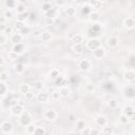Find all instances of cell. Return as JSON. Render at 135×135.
Returning a JSON list of instances; mask_svg holds the SVG:
<instances>
[{
    "instance_id": "6da1fadb",
    "label": "cell",
    "mask_w": 135,
    "mask_h": 135,
    "mask_svg": "<svg viewBox=\"0 0 135 135\" xmlns=\"http://www.w3.org/2000/svg\"><path fill=\"white\" fill-rule=\"evenodd\" d=\"M19 123L23 127H26L30 123H32V115L28 111L24 110V112L19 116Z\"/></svg>"
},
{
    "instance_id": "7a4b0ae2",
    "label": "cell",
    "mask_w": 135,
    "mask_h": 135,
    "mask_svg": "<svg viewBox=\"0 0 135 135\" xmlns=\"http://www.w3.org/2000/svg\"><path fill=\"white\" fill-rule=\"evenodd\" d=\"M57 118V112L53 109H47L44 111L43 113V119L45 121H49V122H52L54 121L55 119Z\"/></svg>"
},
{
    "instance_id": "3957f363",
    "label": "cell",
    "mask_w": 135,
    "mask_h": 135,
    "mask_svg": "<svg viewBox=\"0 0 135 135\" xmlns=\"http://www.w3.org/2000/svg\"><path fill=\"white\" fill-rule=\"evenodd\" d=\"M0 130H1L2 134H12L13 133V124H12V122H9L8 120L2 121V123L0 126Z\"/></svg>"
},
{
    "instance_id": "277c9868",
    "label": "cell",
    "mask_w": 135,
    "mask_h": 135,
    "mask_svg": "<svg viewBox=\"0 0 135 135\" xmlns=\"http://www.w3.org/2000/svg\"><path fill=\"white\" fill-rule=\"evenodd\" d=\"M99 46H101V42L98 38H90L86 42V47L90 51H94Z\"/></svg>"
},
{
    "instance_id": "5b68a950",
    "label": "cell",
    "mask_w": 135,
    "mask_h": 135,
    "mask_svg": "<svg viewBox=\"0 0 135 135\" xmlns=\"http://www.w3.org/2000/svg\"><path fill=\"white\" fill-rule=\"evenodd\" d=\"M23 112H24V108L20 103H17V104L11 107V114L14 115V116H18L19 117Z\"/></svg>"
},
{
    "instance_id": "8992f818",
    "label": "cell",
    "mask_w": 135,
    "mask_h": 135,
    "mask_svg": "<svg viewBox=\"0 0 135 135\" xmlns=\"http://www.w3.org/2000/svg\"><path fill=\"white\" fill-rule=\"evenodd\" d=\"M100 30H101V27H100L99 24H97V23H93V25H92L91 27L88 28V34L91 36V38H95L94 36H97V35L99 34Z\"/></svg>"
},
{
    "instance_id": "52a82bcc",
    "label": "cell",
    "mask_w": 135,
    "mask_h": 135,
    "mask_svg": "<svg viewBox=\"0 0 135 135\" xmlns=\"http://www.w3.org/2000/svg\"><path fill=\"white\" fill-rule=\"evenodd\" d=\"M78 68H79V70L82 71V72L89 71V70L91 69V62H90V60H88V59H82V60H80L79 63H78Z\"/></svg>"
},
{
    "instance_id": "ba28073f",
    "label": "cell",
    "mask_w": 135,
    "mask_h": 135,
    "mask_svg": "<svg viewBox=\"0 0 135 135\" xmlns=\"http://www.w3.org/2000/svg\"><path fill=\"white\" fill-rule=\"evenodd\" d=\"M123 95L127 97V98H134L135 97V88L132 86V85H127L124 89H123Z\"/></svg>"
},
{
    "instance_id": "9c48e42d",
    "label": "cell",
    "mask_w": 135,
    "mask_h": 135,
    "mask_svg": "<svg viewBox=\"0 0 135 135\" xmlns=\"http://www.w3.org/2000/svg\"><path fill=\"white\" fill-rule=\"evenodd\" d=\"M92 52H93V57L95 59H101L105 56V50L102 46H99V47H97L96 50H94Z\"/></svg>"
},
{
    "instance_id": "30bf717a",
    "label": "cell",
    "mask_w": 135,
    "mask_h": 135,
    "mask_svg": "<svg viewBox=\"0 0 135 135\" xmlns=\"http://www.w3.org/2000/svg\"><path fill=\"white\" fill-rule=\"evenodd\" d=\"M36 98H37V100H38L39 102L44 103V102H47V100H49V98H50V95H49V93L45 92V91H39V93L37 94Z\"/></svg>"
},
{
    "instance_id": "8fae6325",
    "label": "cell",
    "mask_w": 135,
    "mask_h": 135,
    "mask_svg": "<svg viewBox=\"0 0 135 135\" xmlns=\"http://www.w3.org/2000/svg\"><path fill=\"white\" fill-rule=\"evenodd\" d=\"M22 39H23V35L21 34V33H13L12 35H11V38H9V40H11V42H13L14 44H17V43H21L22 42Z\"/></svg>"
},
{
    "instance_id": "7c38bea8",
    "label": "cell",
    "mask_w": 135,
    "mask_h": 135,
    "mask_svg": "<svg viewBox=\"0 0 135 135\" xmlns=\"http://www.w3.org/2000/svg\"><path fill=\"white\" fill-rule=\"evenodd\" d=\"M119 43V39L116 37V36H110L108 39H107V45L111 49H114L118 45Z\"/></svg>"
},
{
    "instance_id": "4fadbf2b",
    "label": "cell",
    "mask_w": 135,
    "mask_h": 135,
    "mask_svg": "<svg viewBox=\"0 0 135 135\" xmlns=\"http://www.w3.org/2000/svg\"><path fill=\"white\" fill-rule=\"evenodd\" d=\"M123 78H124V80H127L129 82L134 81L135 80V71L130 70V69L129 70H126L123 72Z\"/></svg>"
},
{
    "instance_id": "5bb4252c",
    "label": "cell",
    "mask_w": 135,
    "mask_h": 135,
    "mask_svg": "<svg viewBox=\"0 0 135 135\" xmlns=\"http://www.w3.org/2000/svg\"><path fill=\"white\" fill-rule=\"evenodd\" d=\"M123 25L127 30H133L135 27V19L133 17H128L123 20Z\"/></svg>"
},
{
    "instance_id": "9a60e30c",
    "label": "cell",
    "mask_w": 135,
    "mask_h": 135,
    "mask_svg": "<svg viewBox=\"0 0 135 135\" xmlns=\"http://www.w3.org/2000/svg\"><path fill=\"white\" fill-rule=\"evenodd\" d=\"M95 123H96L98 127H104V126H107V123H108V119H107L105 116L99 115V116H97V117L95 118Z\"/></svg>"
},
{
    "instance_id": "2e32d148",
    "label": "cell",
    "mask_w": 135,
    "mask_h": 135,
    "mask_svg": "<svg viewBox=\"0 0 135 135\" xmlns=\"http://www.w3.org/2000/svg\"><path fill=\"white\" fill-rule=\"evenodd\" d=\"M89 20H90V22H92V23H97V22L100 20V14H99L98 12H96V11H93V12L89 15Z\"/></svg>"
},
{
    "instance_id": "e0dca14e",
    "label": "cell",
    "mask_w": 135,
    "mask_h": 135,
    "mask_svg": "<svg viewBox=\"0 0 135 135\" xmlns=\"http://www.w3.org/2000/svg\"><path fill=\"white\" fill-rule=\"evenodd\" d=\"M12 52H14L17 55H20L24 52V44L23 43H17L14 44V46L12 47Z\"/></svg>"
},
{
    "instance_id": "ac0fdd59",
    "label": "cell",
    "mask_w": 135,
    "mask_h": 135,
    "mask_svg": "<svg viewBox=\"0 0 135 135\" xmlns=\"http://www.w3.org/2000/svg\"><path fill=\"white\" fill-rule=\"evenodd\" d=\"M40 39L43 41V42H49L51 41L52 39V33L49 32V31H42L40 33Z\"/></svg>"
},
{
    "instance_id": "d6986e66",
    "label": "cell",
    "mask_w": 135,
    "mask_h": 135,
    "mask_svg": "<svg viewBox=\"0 0 135 135\" xmlns=\"http://www.w3.org/2000/svg\"><path fill=\"white\" fill-rule=\"evenodd\" d=\"M4 5L7 9H13V8L16 9L18 2H17V0H4Z\"/></svg>"
},
{
    "instance_id": "ffe728a7",
    "label": "cell",
    "mask_w": 135,
    "mask_h": 135,
    "mask_svg": "<svg viewBox=\"0 0 135 135\" xmlns=\"http://www.w3.org/2000/svg\"><path fill=\"white\" fill-rule=\"evenodd\" d=\"M58 90H59V92H60L62 98H65V97H68V96L71 94V90L68 88V85H61Z\"/></svg>"
},
{
    "instance_id": "44dd1931",
    "label": "cell",
    "mask_w": 135,
    "mask_h": 135,
    "mask_svg": "<svg viewBox=\"0 0 135 135\" xmlns=\"http://www.w3.org/2000/svg\"><path fill=\"white\" fill-rule=\"evenodd\" d=\"M7 91H8V88H7V85L5 84V82L0 81V97H1L2 99H3L4 96L6 95Z\"/></svg>"
},
{
    "instance_id": "7402d4cb",
    "label": "cell",
    "mask_w": 135,
    "mask_h": 135,
    "mask_svg": "<svg viewBox=\"0 0 135 135\" xmlns=\"http://www.w3.org/2000/svg\"><path fill=\"white\" fill-rule=\"evenodd\" d=\"M108 107L110 109H113V110L114 109H117L119 107V101L116 98H110L108 100Z\"/></svg>"
},
{
    "instance_id": "603a6c76",
    "label": "cell",
    "mask_w": 135,
    "mask_h": 135,
    "mask_svg": "<svg viewBox=\"0 0 135 135\" xmlns=\"http://www.w3.org/2000/svg\"><path fill=\"white\" fill-rule=\"evenodd\" d=\"M64 13H65V15H66L68 17H74V16L76 15V13H77V9H76V7H74V6H68V7L64 9Z\"/></svg>"
},
{
    "instance_id": "cb8c5ba5",
    "label": "cell",
    "mask_w": 135,
    "mask_h": 135,
    "mask_svg": "<svg viewBox=\"0 0 135 135\" xmlns=\"http://www.w3.org/2000/svg\"><path fill=\"white\" fill-rule=\"evenodd\" d=\"M56 16H57V8L56 7H52L50 11L44 13V17L45 18H53V19H55Z\"/></svg>"
},
{
    "instance_id": "d4e9b609",
    "label": "cell",
    "mask_w": 135,
    "mask_h": 135,
    "mask_svg": "<svg viewBox=\"0 0 135 135\" xmlns=\"http://www.w3.org/2000/svg\"><path fill=\"white\" fill-rule=\"evenodd\" d=\"M54 81H55V84H56V85H59V86H61V85H66V84H65V83H66V79H65V77L62 76V75H59Z\"/></svg>"
},
{
    "instance_id": "484cf974",
    "label": "cell",
    "mask_w": 135,
    "mask_h": 135,
    "mask_svg": "<svg viewBox=\"0 0 135 135\" xmlns=\"http://www.w3.org/2000/svg\"><path fill=\"white\" fill-rule=\"evenodd\" d=\"M89 5L92 7V8H100L101 7V0H89Z\"/></svg>"
},
{
    "instance_id": "4316f807",
    "label": "cell",
    "mask_w": 135,
    "mask_h": 135,
    "mask_svg": "<svg viewBox=\"0 0 135 135\" xmlns=\"http://www.w3.org/2000/svg\"><path fill=\"white\" fill-rule=\"evenodd\" d=\"M72 50L74 53L76 54H81L83 52V46L82 43H74V45L72 46Z\"/></svg>"
},
{
    "instance_id": "83f0119b",
    "label": "cell",
    "mask_w": 135,
    "mask_h": 135,
    "mask_svg": "<svg viewBox=\"0 0 135 135\" xmlns=\"http://www.w3.org/2000/svg\"><path fill=\"white\" fill-rule=\"evenodd\" d=\"M30 91H31V85H30V84H27V83H21V84L19 85V92L22 93L23 95H24L25 93L30 92Z\"/></svg>"
},
{
    "instance_id": "f1b7e54d",
    "label": "cell",
    "mask_w": 135,
    "mask_h": 135,
    "mask_svg": "<svg viewBox=\"0 0 135 135\" xmlns=\"http://www.w3.org/2000/svg\"><path fill=\"white\" fill-rule=\"evenodd\" d=\"M134 111H135V108H134L133 105H130V104H127V105H124V107L122 108V113L127 114L128 116H130Z\"/></svg>"
},
{
    "instance_id": "f546056e",
    "label": "cell",
    "mask_w": 135,
    "mask_h": 135,
    "mask_svg": "<svg viewBox=\"0 0 135 135\" xmlns=\"http://www.w3.org/2000/svg\"><path fill=\"white\" fill-rule=\"evenodd\" d=\"M14 70H15V72H16L17 74H22V73L24 72V65H23V63H21V62L15 63Z\"/></svg>"
},
{
    "instance_id": "4dcf8cb0",
    "label": "cell",
    "mask_w": 135,
    "mask_h": 135,
    "mask_svg": "<svg viewBox=\"0 0 135 135\" xmlns=\"http://www.w3.org/2000/svg\"><path fill=\"white\" fill-rule=\"evenodd\" d=\"M119 121H120V123H122V124H128L131 120H130V117H129L127 114L121 113L120 116H119Z\"/></svg>"
},
{
    "instance_id": "1f68e13d",
    "label": "cell",
    "mask_w": 135,
    "mask_h": 135,
    "mask_svg": "<svg viewBox=\"0 0 135 135\" xmlns=\"http://www.w3.org/2000/svg\"><path fill=\"white\" fill-rule=\"evenodd\" d=\"M44 86V83L41 81V80H36L34 83H33V89L36 90V91H41Z\"/></svg>"
},
{
    "instance_id": "d6a6232c",
    "label": "cell",
    "mask_w": 135,
    "mask_h": 135,
    "mask_svg": "<svg viewBox=\"0 0 135 135\" xmlns=\"http://www.w3.org/2000/svg\"><path fill=\"white\" fill-rule=\"evenodd\" d=\"M30 17V13L26 11L24 13H21V14H18V17H17V20L18 21H22V22H25V20Z\"/></svg>"
},
{
    "instance_id": "836d02e7",
    "label": "cell",
    "mask_w": 135,
    "mask_h": 135,
    "mask_svg": "<svg viewBox=\"0 0 135 135\" xmlns=\"http://www.w3.org/2000/svg\"><path fill=\"white\" fill-rule=\"evenodd\" d=\"M59 75H60V72H59V70H58L57 68L52 69V70H51V72H50V78H51V79H53V80H55Z\"/></svg>"
},
{
    "instance_id": "e575fe53",
    "label": "cell",
    "mask_w": 135,
    "mask_h": 135,
    "mask_svg": "<svg viewBox=\"0 0 135 135\" xmlns=\"http://www.w3.org/2000/svg\"><path fill=\"white\" fill-rule=\"evenodd\" d=\"M72 41L74 43H82L83 42V36L81 34H75L72 38Z\"/></svg>"
},
{
    "instance_id": "d590c367",
    "label": "cell",
    "mask_w": 135,
    "mask_h": 135,
    "mask_svg": "<svg viewBox=\"0 0 135 135\" xmlns=\"http://www.w3.org/2000/svg\"><path fill=\"white\" fill-rule=\"evenodd\" d=\"M51 98H52L54 101H57V100H59L60 98H62V97H61V94H60V92H59V90L53 91V92L51 93Z\"/></svg>"
},
{
    "instance_id": "8d00e7d4",
    "label": "cell",
    "mask_w": 135,
    "mask_h": 135,
    "mask_svg": "<svg viewBox=\"0 0 135 135\" xmlns=\"http://www.w3.org/2000/svg\"><path fill=\"white\" fill-rule=\"evenodd\" d=\"M101 133L104 134V135H111V134L114 133V129H113V127H107V126H104V127H102Z\"/></svg>"
},
{
    "instance_id": "74e56055",
    "label": "cell",
    "mask_w": 135,
    "mask_h": 135,
    "mask_svg": "<svg viewBox=\"0 0 135 135\" xmlns=\"http://www.w3.org/2000/svg\"><path fill=\"white\" fill-rule=\"evenodd\" d=\"M24 26H25V25H24V22H22V21H18V20H17V22L15 23L14 28H15V31H16L17 33H20V31H21Z\"/></svg>"
},
{
    "instance_id": "f35d334b",
    "label": "cell",
    "mask_w": 135,
    "mask_h": 135,
    "mask_svg": "<svg viewBox=\"0 0 135 135\" xmlns=\"http://www.w3.org/2000/svg\"><path fill=\"white\" fill-rule=\"evenodd\" d=\"M75 124H76L77 130H79V131H81L83 128H85V122H84V120H82V119L76 120V121H75Z\"/></svg>"
},
{
    "instance_id": "ab89813d",
    "label": "cell",
    "mask_w": 135,
    "mask_h": 135,
    "mask_svg": "<svg viewBox=\"0 0 135 135\" xmlns=\"http://www.w3.org/2000/svg\"><path fill=\"white\" fill-rule=\"evenodd\" d=\"M14 30H15L14 26H12V25H6L5 28L3 30V32H1V33H3V34H5V35L7 36V35H12Z\"/></svg>"
},
{
    "instance_id": "60d3db41",
    "label": "cell",
    "mask_w": 135,
    "mask_h": 135,
    "mask_svg": "<svg viewBox=\"0 0 135 135\" xmlns=\"http://www.w3.org/2000/svg\"><path fill=\"white\" fill-rule=\"evenodd\" d=\"M45 133H46V131L44 130L43 127H36L35 132H34L35 135H44Z\"/></svg>"
},
{
    "instance_id": "b9f144b4",
    "label": "cell",
    "mask_w": 135,
    "mask_h": 135,
    "mask_svg": "<svg viewBox=\"0 0 135 135\" xmlns=\"http://www.w3.org/2000/svg\"><path fill=\"white\" fill-rule=\"evenodd\" d=\"M81 12H82V14H84V15H90L93 11H92V7L88 4V5H83V6H82Z\"/></svg>"
},
{
    "instance_id": "7bdbcfd3",
    "label": "cell",
    "mask_w": 135,
    "mask_h": 135,
    "mask_svg": "<svg viewBox=\"0 0 135 135\" xmlns=\"http://www.w3.org/2000/svg\"><path fill=\"white\" fill-rule=\"evenodd\" d=\"M24 98H25L26 101H32V100L35 98V94H34V92L30 91V92L25 93V94H24Z\"/></svg>"
},
{
    "instance_id": "ee69618b",
    "label": "cell",
    "mask_w": 135,
    "mask_h": 135,
    "mask_svg": "<svg viewBox=\"0 0 135 135\" xmlns=\"http://www.w3.org/2000/svg\"><path fill=\"white\" fill-rule=\"evenodd\" d=\"M52 7H53V6H52V4H51L50 2H44V3L42 4V7H41V8H42V12H43V14H44V13H46L47 11H50Z\"/></svg>"
},
{
    "instance_id": "f6af8a7d",
    "label": "cell",
    "mask_w": 135,
    "mask_h": 135,
    "mask_svg": "<svg viewBox=\"0 0 135 135\" xmlns=\"http://www.w3.org/2000/svg\"><path fill=\"white\" fill-rule=\"evenodd\" d=\"M25 128H26V133H27V134H34L35 129H36V126L33 124V123H30V124L26 126Z\"/></svg>"
},
{
    "instance_id": "bcb514c9",
    "label": "cell",
    "mask_w": 135,
    "mask_h": 135,
    "mask_svg": "<svg viewBox=\"0 0 135 135\" xmlns=\"http://www.w3.org/2000/svg\"><path fill=\"white\" fill-rule=\"evenodd\" d=\"M16 12H17L18 14H21V13H24V12H26L24 4H23V3H20V4H18V5H17V7H16Z\"/></svg>"
},
{
    "instance_id": "7dc6e473",
    "label": "cell",
    "mask_w": 135,
    "mask_h": 135,
    "mask_svg": "<svg viewBox=\"0 0 135 135\" xmlns=\"http://www.w3.org/2000/svg\"><path fill=\"white\" fill-rule=\"evenodd\" d=\"M7 80H8V74H7L6 72L2 71V72L0 73V81L5 82V81H7Z\"/></svg>"
},
{
    "instance_id": "c3c4849f",
    "label": "cell",
    "mask_w": 135,
    "mask_h": 135,
    "mask_svg": "<svg viewBox=\"0 0 135 135\" xmlns=\"http://www.w3.org/2000/svg\"><path fill=\"white\" fill-rule=\"evenodd\" d=\"M85 91L89 92V93H93L95 91V85L93 83H88L85 85Z\"/></svg>"
},
{
    "instance_id": "681fc988",
    "label": "cell",
    "mask_w": 135,
    "mask_h": 135,
    "mask_svg": "<svg viewBox=\"0 0 135 135\" xmlns=\"http://www.w3.org/2000/svg\"><path fill=\"white\" fill-rule=\"evenodd\" d=\"M3 15L7 18V20H11L12 17H13V13H12V9H6L3 12Z\"/></svg>"
},
{
    "instance_id": "f907efd6",
    "label": "cell",
    "mask_w": 135,
    "mask_h": 135,
    "mask_svg": "<svg viewBox=\"0 0 135 135\" xmlns=\"http://www.w3.org/2000/svg\"><path fill=\"white\" fill-rule=\"evenodd\" d=\"M5 43H6V35L2 33V34L0 35V44H1V45H4Z\"/></svg>"
},
{
    "instance_id": "816d5d0a",
    "label": "cell",
    "mask_w": 135,
    "mask_h": 135,
    "mask_svg": "<svg viewBox=\"0 0 135 135\" xmlns=\"http://www.w3.org/2000/svg\"><path fill=\"white\" fill-rule=\"evenodd\" d=\"M79 133L82 134V135H84V134H91V128L85 127V128H83L81 131H79Z\"/></svg>"
},
{
    "instance_id": "f5cc1de1",
    "label": "cell",
    "mask_w": 135,
    "mask_h": 135,
    "mask_svg": "<svg viewBox=\"0 0 135 135\" xmlns=\"http://www.w3.org/2000/svg\"><path fill=\"white\" fill-rule=\"evenodd\" d=\"M55 3L57 6L61 7V6H64L65 3H66V0H55Z\"/></svg>"
},
{
    "instance_id": "db71d44e",
    "label": "cell",
    "mask_w": 135,
    "mask_h": 135,
    "mask_svg": "<svg viewBox=\"0 0 135 135\" xmlns=\"http://www.w3.org/2000/svg\"><path fill=\"white\" fill-rule=\"evenodd\" d=\"M8 20H7V18L2 14V16L0 17V24H6V22H7Z\"/></svg>"
},
{
    "instance_id": "11a10c76",
    "label": "cell",
    "mask_w": 135,
    "mask_h": 135,
    "mask_svg": "<svg viewBox=\"0 0 135 135\" xmlns=\"http://www.w3.org/2000/svg\"><path fill=\"white\" fill-rule=\"evenodd\" d=\"M54 23V19L53 18H45V24L46 25H52Z\"/></svg>"
},
{
    "instance_id": "9f6ffc18",
    "label": "cell",
    "mask_w": 135,
    "mask_h": 135,
    "mask_svg": "<svg viewBox=\"0 0 135 135\" xmlns=\"http://www.w3.org/2000/svg\"><path fill=\"white\" fill-rule=\"evenodd\" d=\"M100 133H101V131H99L97 129H92L91 128V134L92 135H97V134H100Z\"/></svg>"
},
{
    "instance_id": "6f0895ef",
    "label": "cell",
    "mask_w": 135,
    "mask_h": 135,
    "mask_svg": "<svg viewBox=\"0 0 135 135\" xmlns=\"http://www.w3.org/2000/svg\"><path fill=\"white\" fill-rule=\"evenodd\" d=\"M11 98L16 99V100H19V94H17V93H13V94L11 95Z\"/></svg>"
},
{
    "instance_id": "680465c9",
    "label": "cell",
    "mask_w": 135,
    "mask_h": 135,
    "mask_svg": "<svg viewBox=\"0 0 135 135\" xmlns=\"http://www.w3.org/2000/svg\"><path fill=\"white\" fill-rule=\"evenodd\" d=\"M69 120H70V121H73V122L76 121V117H75V115H74L73 113L70 114V116H69Z\"/></svg>"
},
{
    "instance_id": "91938a15",
    "label": "cell",
    "mask_w": 135,
    "mask_h": 135,
    "mask_svg": "<svg viewBox=\"0 0 135 135\" xmlns=\"http://www.w3.org/2000/svg\"><path fill=\"white\" fill-rule=\"evenodd\" d=\"M129 117H130V120H131V121H135V111H134Z\"/></svg>"
},
{
    "instance_id": "94428289",
    "label": "cell",
    "mask_w": 135,
    "mask_h": 135,
    "mask_svg": "<svg viewBox=\"0 0 135 135\" xmlns=\"http://www.w3.org/2000/svg\"><path fill=\"white\" fill-rule=\"evenodd\" d=\"M85 2H89V0H77V3L79 4H84Z\"/></svg>"
},
{
    "instance_id": "6125c7cd",
    "label": "cell",
    "mask_w": 135,
    "mask_h": 135,
    "mask_svg": "<svg viewBox=\"0 0 135 135\" xmlns=\"http://www.w3.org/2000/svg\"><path fill=\"white\" fill-rule=\"evenodd\" d=\"M19 1H20V2H21V3H24V2H26V1H27V0H19Z\"/></svg>"
},
{
    "instance_id": "be15d7a7",
    "label": "cell",
    "mask_w": 135,
    "mask_h": 135,
    "mask_svg": "<svg viewBox=\"0 0 135 135\" xmlns=\"http://www.w3.org/2000/svg\"><path fill=\"white\" fill-rule=\"evenodd\" d=\"M133 131H134V132H135V124H134V126H133Z\"/></svg>"
}]
</instances>
